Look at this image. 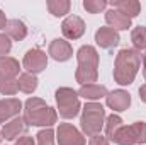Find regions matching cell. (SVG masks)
Listing matches in <instances>:
<instances>
[{
  "label": "cell",
  "mask_w": 146,
  "mask_h": 145,
  "mask_svg": "<svg viewBox=\"0 0 146 145\" xmlns=\"http://www.w3.org/2000/svg\"><path fill=\"white\" fill-rule=\"evenodd\" d=\"M141 68V55L138 50L124 48L115 55L114 80L119 85H131Z\"/></svg>",
  "instance_id": "6da1fadb"
},
{
  "label": "cell",
  "mask_w": 146,
  "mask_h": 145,
  "mask_svg": "<svg viewBox=\"0 0 146 145\" xmlns=\"http://www.w3.org/2000/svg\"><path fill=\"white\" fill-rule=\"evenodd\" d=\"M76 72L75 79L80 85L95 84L99 79V53L94 46L85 44L76 51Z\"/></svg>",
  "instance_id": "7a4b0ae2"
},
{
  "label": "cell",
  "mask_w": 146,
  "mask_h": 145,
  "mask_svg": "<svg viewBox=\"0 0 146 145\" xmlns=\"http://www.w3.org/2000/svg\"><path fill=\"white\" fill-rule=\"evenodd\" d=\"M58 119L56 109L48 106L39 97H29L24 104V121L27 126H44L51 128Z\"/></svg>",
  "instance_id": "3957f363"
},
{
  "label": "cell",
  "mask_w": 146,
  "mask_h": 145,
  "mask_svg": "<svg viewBox=\"0 0 146 145\" xmlns=\"http://www.w3.org/2000/svg\"><path fill=\"white\" fill-rule=\"evenodd\" d=\"M106 125V109L100 103H87L82 108L80 126L87 137L99 135Z\"/></svg>",
  "instance_id": "277c9868"
},
{
  "label": "cell",
  "mask_w": 146,
  "mask_h": 145,
  "mask_svg": "<svg viewBox=\"0 0 146 145\" xmlns=\"http://www.w3.org/2000/svg\"><path fill=\"white\" fill-rule=\"evenodd\" d=\"M54 97H56L58 113H60L61 118L72 119L80 113L82 104H80V99H78V92L73 91L72 87H60L56 91Z\"/></svg>",
  "instance_id": "5b68a950"
},
{
  "label": "cell",
  "mask_w": 146,
  "mask_h": 145,
  "mask_svg": "<svg viewBox=\"0 0 146 145\" xmlns=\"http://www.w3.org/2000/svg\"><path fill=\"white\" fill-rule=\"evenodd\" d=\"M112 142L117 145H141L146 144V123L136 121L129 126H121L119 132L112 137Z\"/></svg>",
  "instance_id": "8992f818"
},
{
  "label": "cell",
  "mask_w": 146,
  "mask_h": 145,
  "mask_svg": "<svg viewBox=\"0 0 146 145\" xmlns=\"http://www.w3.org/2000/svg\"><path fill=\"white\" fill-rule=\"evenodd\" d=\"M22 65H24V68L27 70V73L37 75V73H41V72L46 70V67H48V55H46L42 50L33 48V50H29V51L24 55Z\"/></svg>",
  "instance_id": "52a82bcc"
},
{
  "label": "cell",
  "mask_w": 146,
  "mask_h": 145,
  "mask_svg": "<svg viewBox=\"0 0 146 145\" xmlns=\"http://www.w3.org/2000/svg\"><path fill=\"white\" fill-rule=\"evenodd\" d=\"M56 140L58 145H85V137L72 123H60L56 130Z\"/></svg>",
  "instance_id": "ba28073f"
},
{
  "label": "cell",
  "mask_w": 146,
  "mask_h": 145,
  "mask_svg": "<svg viewBox=\"0 0 146 145\" xmlns=\"http://www.w3.org/2000/svg\"><path fill=\"white\" fill-rule=\"evenodd\" d=\"M61 33L66 39H78L85 33V22L78 15H68L61 24Z\"/></svg>",
  "instance_id": "9c48e42d"
},
{
  "label": "cell",
  "mask_w": 146,
  "mask_h": 145,
  "mask_svg": "<svg viewBox=\"0 0 146 145\" xmlns=\"http://www.w3.org/2000/svg\"><path fill=\"white\" fill-rule=\"evenodd\" d=\"M48 55L56 60V62H66L73 56V48L72 44L66 41V39H53L51 44H49V50H48Z\"/></svg>",
  "instance_id": "30bf717a"
},
{
  "label": "cell",
  "mask_w": 146,
  "mask_h": 145,
  "mask_svg": "<svg viewBox=\"0 0 146 145\" xmlns=\"http://www.w3.org/2000/svg\"><path fill=\"white\" fill-rule=\"evenodd\" d=\"M106 103L110 109L121 113V111H126V109L131 106V94L122 91V89H117V91H112L107 94L106 97Z\"/></svg>",
  "instance_id": "8fae6325"
},
{
  "label": "cell",
  "mask_w": 146,
  "mask_h": 145,
  "mask_svg": "<svg viewBox=\"0 0 146 145\" xmlns=\"http://www.w3.org/2000/svg\"><path fill=\"white\" fill-rule=\"evenodd\" d=\"M21 111H22V103L19 99H15V97L0 99V123L14 119L15 116H19Z\"/></svg>",
  "instance_id": "7c38bea8"
},
{
  "label": "cell",
  "mask_w": 146,
  "mask_h": 145,
  "mask_svg": "<svg viewBox=\"0 0 146 145\" xmlns=\"http://www.w3.org/2000/svg\"><path fill=\"white\" fill-rule=\"evenodd\" d=\"M119 41H121L119 33H117V31H114V29L109 28V26L100 28V29L95 33V43H97L100 48H104V50H110V48L117 46V44H119Z\"/></svg>",
  "instance_id": "4fadbf2b"
},
{
  "label": "cell",
  "mask_w": 146,
  "mask_h": 145,
  "mask_svg": "<svg viewBox=\"0 0 146 145\" xmlns=\"http://www.w3.org/2000/svg\"><path fill=\"white\" fill-rule=\"evenodd\" d=\"M109 91L106 85H99V84H87V85H82L78 89V97H83V99H88L90 103H95L102 97H107Z\"/></svg>",
  "instance_id": "5bb4252c"
},
{
  "label": "cell",
  "mask_w": 146,
  "mask_h": 145,
  "mask_svg": "<svg viewBox=\"0 0 146 145\" xmlns=\"http://www.w3.org/2000/svg\"><path fill=\"white\" fill-rule=\"evenodd\" d=\"M26 126H27V125H26L24 118L15 116L14 119H10L9 123H5L0 132H2V137H3L5 140H17V137H19L21 133H24Z\"/></svg>",
  "instance_id": "9a60e30c"
},
{
  "label": "cell",
  "mask_w": 146,
  "mask_h": 145,
  "mask_svg": "<svg viewBox=\"0 0 146 145\" xmlns=\"http://www.w3.org/2000/svg\"><path fill=\"white\" fill-rule=\"evenodd\" d=\"M21 72V65L12 56L0 58V80H15Z\"/></svg>",
  "instance_id": "2e32d148"
},
{
  "label": "cell",
  "mask_w": 146,
  "mask_h": 145,
  "mask_svg": "<svg viewBox=\"0 0 146 145\" xmlns=\"http://www.w3.org/2000/svg\"><path fill=\"white\" fill-rule=\"evenodd\" d=\"M106 22L114 31H126L127 28H131V19L115 9H110L106 12Z\"/></svg>",
  "instance_id": "e0dca14e"
},
{
  "label": "cell",
  "mask_w": 146,
  "mask_h": 145,
  "mask_svg": "<svg viewBox=\"0 0 146 145\" xmlns=\"http://www.w3.org/2000/svg\"><path fill=\"white\" fill-rule=\"evenodd\" d=\"M110 5H112V9L119 10L121 14L127 15L129 19L139 15V12H141V3L138 0H114V2H110Z\"/></svg>",
  "instance_id": "ac0fdd59"
},
{
  "label": "cell",
  "mask_w": 146,
  "mask_h": 145,
  "mask_svg": "<svg viewBox=\"0 0 146 145\" xmlns=\"http://www.w3.org/2000/svg\"><path fill=\"white\" fill-rule=\"evenodd\" d=\"M5 31H7V36L10 38V39H14V41H22L24 38L27 36V28L19 19H10L7 22Z\"/></svg>",
  "instance_id": "d6986e66"
},
{
  "label": "cell",
  "mask_w": 146,
  "mask_h": 145,
  "mask_svg": "<svg viewBox=\"0 0 146 145\" xmlns=\"http://www.w3.org/2000/svg\"><path fill=\"white\" fill-rule=\"evenodd\" d=\"M37 77L33 73H21L19 79H17V85H19V91H22L24 94H33L37 89Z\"/></svg>",
  "instance_id": "ffe728a7"
},
{
  "label": "cell",
  "mask_w": 146,
  "mask_h": 145,
  "mask_svg": "<svg viewBox=\"0 0 146 145\" xmlns=\"http://www.w3.org/2000/svg\"><path fill=\"white\" fill-rule=\"evenodd\" d=\"M72 3L68 0H48V10L54 17H63L70 12Z\"/></svg>",
  "instance_id": "44dd1931"
},
{
  "label": "cell",
  "mask_w": 146,
  "mask_h": 145,
  "mask_svg": "<svg viewBox=\"0 0 146 145\" xmlns=\"http://www.w3.org/2000/svg\"><path fill=\"white\" fill-rule=\"evenodd\" d=\"M131 41L134 44V50L141 51V50H146V28L145 26H138L133 29L131 33Z\"/></svg>",
  "instance_id": "7402d4cb"
},
{
  "label": "cell",
  "mask_w": 146,
  "mask_h": 145,
  "mask_svg": "<svg viewBox=\"0 0 146 145\" xmlns=\"http://www.w3.org/2000/svg\"><path fill=\"white\" fill-rule=\"evenodd\" d=\"M106 133H107V138L112 140V137L119 132V128L122 126V118L121 116H117V114H110L107 116V119H106Z\"/></svg>",
  "instance_id": "603a6c76"
},
{
  "label": "cell",
  "mask_w": 146,
  "mask_h": 145,
  "mask_svg": "<svg viewBox=\"0 0 146 145\" xmlns=\"http://www.w3.org/2000/svg\"><path fill=\"white\" fill-rule=\"evenodd\" d=\"M107 5H109V2H106V0H83V9L88 14H99Z\"/></svg>",
  "instance_id": "cb8c5ba5"
},
{
  "label": "cell",
  "mask_w": 146,
  "mask_h": 145,
  "mask_svg": "<svg viewBox=\"0 0 146 145\" xmlns=\"http://www.w3.org/2000/svg\"><path fill=\"white\" fill-rule=\"evenodd\" d=\"M36 145H54V132L51 128H44L36 135Z\"/></svg>",
  "instance_id": "d4e9b609"
},
{
  "label": "cell",
  "mask_w": 146,
  "mask_h": 145,
  "mask_svg": "<svg viewBox=\"0 0 146 145\" xmlns=\"http://www.w3.org/2000/svg\"><path fill=\"white\" fill-rule=\"evenodd\" d=\"M17 91H19L17 80H0V94L14 96V94H17Z\"/></svg>",
  "instance_id": "484cf974"
},
{
  "label": "cell",
  "mask_w": 146,
  "mask_h": 145,
  "mask_svg": "<svg viewBox=\"0 0 146 145\" xmlns=\"http://www.w3.org/2000/svg\"><path fill=\"white\" fill-rule=\"evenodd\" d=\"M12 50V41L7 34H0V58L7 56L9 51Z\"/></svg>",
  "instance_id": "4316f807"
},
{
  "label": "cell",
  "mask_w": 146,
  "mask_h": 145,
  "mask_svg": "<svg viewBox=\"0 0 146 145\" xmlns=\"http://www.w3.org/2000/svg\"><path fill=\"white\" fill-rule=\"evenodd\" d=\"M88 145H109V138H107V137H102V135L99 133V135L90 137Z\"/></svg>",
  "instance_id": "83f0119b"
},
{
  "label": "cell",
  "mask_w": 146,
  "mask_h": 145,
  "mask_svg": "<svg viewBox=\"0 0 146 145\" xmlns=\"http://www.w3.org/2000/svg\"><path fill=\"white\" fill-rule=\"evenodd\" d=\"M14 145H36V142H34V138H33V137L24 135V137H19V138L15 140V144H14Z\"/></svg>",
  "instance_id": "f1b7e54d"
},
{
  "label": "cell",
  "mask_w": 146,
  "mask_h": 145,
  "mask_svg": "<svg viewBox=\"0 0 146 145\" xmlns=\"http://www.w3.org/2000/svg\"><path fill=\"white\" fill-rule=\"evenodd\" d=\"M7 17H5V14H3V10L0 9V29H5L7 28Z\"/></svg>",
  "instance_id": "f546056e"
},
{
  "label": "cell",
  "mask_w": 146,
  "mask_h": 145,
  "mask_svg": "<svg viewBox=\"0 0 146 145\" xmlns=\"http://www.w3.org/2000/svg\"><path fill=\"white\" fill-rule=\"evenodd\" d=\"M139 97H141V101H143V103H146V84L139 87Z\"/></svg>",
  "instance_id": "4dcf8cb0"
},
{
  "label": "cell",
  "mask_w": 146,
  "mask_h": 145,
  "mask_svg": "<svg viewBox=\"0 0 146 145\" xmlns=\"http://www.w3.org/2000/svg\"><path fill=\"white\" fill-rule=\"evenodd\" d=\"M141 62H143V73H145V79H146V53L143 55V58H141Z\"/></svg>",
  "instance_id": "1f68e13d"
},
{
  "label": "cell",
  "mask_w": 146,
  "mask_h": 145,
  "mask_svg": "<svg viewBox=\"0 0 146 145\" xmlns=\"http://www.w3.org/2000/svg\"><path fill=\"white\" fill-rule=\"evenodd\" d=\"M2 140H3V137H2V132H0V142H2Z\"/></svg>",
  "instance_id": "d6a6232c"
}]
</instances>
